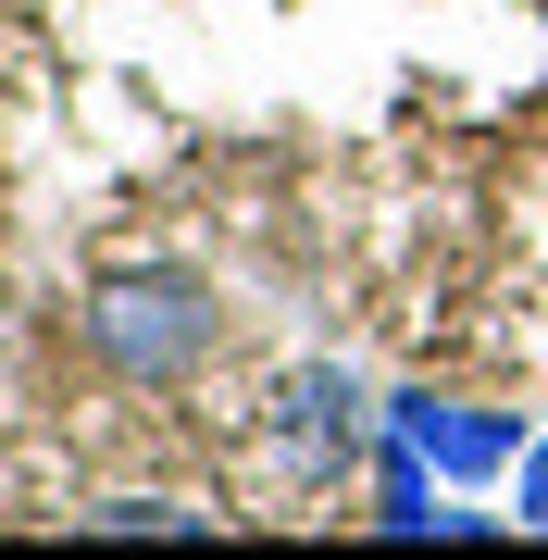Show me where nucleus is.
Returning <instances> with one entry per match:
<instances>
[{
  "instance_id": "20e7f679",
  "label": "nucleus",
  "mask_w": 548,
  "mask_h": 560,
  "mask_svg": "<svg viewBox=\"0 0 548 560\" xmlns=\"http://www.w3.org/2000/svg\"><path fill=\"white\" fill-rule=\"evenodd\" d=\"M101 523L113 536H200V511H175V499H113Z\"/></svg>"
},
{
  "instance_id": "7ed1b4c3",
  "label": "nucleus",
  "mask_w": 548,
  "mask_h": 560,
  "mask_svg": "<svg viewBox=\"0 0 548 560\" xmlns=\"http://www.w3.org/2000/svg\"><path fill=\"white\" fill-rule=\"evenodd\" d=\"M399 436L424 460H448V474H499V460H511V423L462 411V399H399Z\"/></svg>"
},
{
  "instance_id": "f257e3e1",
  "label": "nucleus",
  "mask_w": 548,
  "mask_h": 560,
  "mask_svg": "<svg viewBox=\"0 0 548 560\" xmlns=\"http://www.w3.org/2000/svg\"><path fill=\"white\" fill-rule=\"evenodd\" d=\"M88 337H101V361L113 374H187V361L212 349V300L187 275H113L101 287V312H88Z\"/></svg>"
},
{
  "instance_id": "f03ea898",
  "label": "nucleus",
  "mask_w": 548,
  "mask_h": 560,
  "mask_svg": "<svg viewBox=\"0 0 548 560\" xmlns=\"http://www.w3.org/2000/svg\"><path fill=\"white\" fill-rule=\"evenodd\" d=\"M287 474H312V486H337L349 474V448H362V423H349V374H312V386H287Z\"/></svg>"
},
{
  "instance_id": "39448f33",
  "label": "nucleus",
  "mask_w": 548,
  "mask_h": 560,
  "mask_svg": "<svg viewBox=\"0 0 548 560\" xmlns=\"http://www.w3.org/2000/svg\"><path fill=\"white\" fill-rule=\"evenodd\" d=\"M524 523H548V448L524 460Z\"/></svg>"
}]
</instances>
